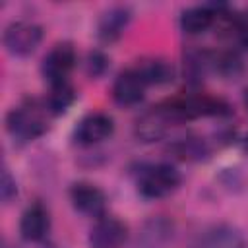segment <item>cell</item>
Here are the masks:
<instances>
[{
  "label": "cell",
  "instance_id": "obj_1",
  "mask_svg": "<svg viewBox=\"0 0 248 248\" xmlns=\"http://www.w3.org/2000/svg\"><path fill=\"white\" fill-rule=\"evenodd\" d=\"M46 105L41 107L37 101H25L14 107L6 116V128L17 141H33L48 130Z\"/></svg>",
  "mask_w": 248,
  "mask_h": 248
},
{
  "label": "cell",
  "instance_id": "obj_2",
  "mask_svg": "<svg viewBox=\"0 0 248 248\" xmlns=\"http://www.w3.org/2000/svg\"><path fill=\"white\" fill-rule=\"evenodd\" d=\"M167 105L172 110L178 124L186 122V120L203 118V116H225V114L231 112L229 105L223 99L211 97V95H205V93L174 97V99H169Z\"/></svg>",
  "mask_w": 248,
  "mask_h": 248
},
{
  "label": "cell",
  "instance_id": "obj_3",
  "mask_svg": "<svg viewBox=\"0 0 248 248\" xmlns=\"http://www.w3.org/2000/svg\"><path fill=\"white\" fill-rule=\"evenodd\" d=\"M180 172L169 163L145 167L138 178V190L147 200H159L174 192L180 184Z\"/></svg>",
  "mask_w": 248,
  "mask_h": 248
},
{
  "label": "cell",
  "instance_id": "obj_4",
  "mask_svg": "<svg viewBox=\"0 0 248 248\" xmlns=\"http://www.w3.org/2000/svg\"><path fill=\"white\" fill-rule=\"evenodd\" d=\"M178 124V120L174 118L172 110L169 108L167 101L159 103L157 107H151L149 110H145L138 120H136V126H134V134L138 140L145 141V143H151V141H159L167 136V132Z\"/></svg>",
  "mask_w": 248,
  "mask_h": 248
},
{
  "label": "cell",
  "instance_id": "obj_5",
  "mask_svg": "<svg viewBox=\"0 0 248 248\" xmlns=\"http://www.w3.org/2000/svg\"><path fill=\"white\" fill-rule=\"evenodd\" d=\"M43 41L41 25L33 21H12L2 35V43L12 56H29L37 50Z\"/></svg>",
  "mask_w": 248,
  "mask_h": 248
},
{
  "label": "cell",
  "instance_id": "obj_6",
  "mask_svg": "<svg viewBox=\"0 0 248 248\" xmlns=\"http://www.w3.org/2000/svg\"><path fill=\"white\" fill-rule=\"evenodd\" d=\"M74 66H76L74 46L70 43H58L43 58L41 72L50 85H58V83L68 81V76L74 70Z\"/></svg>",
  "mask_w": 248,
  "mask_h": 248
},
{
  "label": "cell",
  "instance_id": "obj_7",
  "mask_svg": "<svg viewBox=\"0 0 248 248\" xmlns=\"http://www.w3.org/2000/svg\"><path fill=\"white\" fill-rule=\"evenodd\" d=\"M194 248H246L244 234L227 223H215L202 229L194 238Z\"/></svg>",
  "mask_w": 248,
  "mask_h": 248
},
{
  "label": "cell",
  "instance_id": "obj_8",
  "mask_svg": "<svg viewBox=\"0 0 248 248\" xmlns=\"http://www.w3.org/2000/svg\"><path fill=\"white\" fill-rule=\"evenodd\" d=\"M112 132H114V122L108 114L89 112L78 122L74 130V140L79 145H95V143L108 140Z\"/></svg>",
  "mask_w": 248,
  "mask_h": 248
},
{
  "label": "cell",
  "instance_id": "obj_9",
  "mask_svg": "<svg viewBox=\"0 0 248 248\" xmlns=\"http://www.w3.org/2000/svg\"><path fill=\"white\" fill-rule=\"evenodd\" d=\"M70 200H72V205L83 215H89V217H95V219L107 215L105 213L107 196H105V192L101 188H97L91 182H76V184H72Z\"/></svg>",
  "mask_w": 248,
  "mask_h": 248
},
{
  "label": "cell",
  "instance_id": "obj_10",
  "mask_svg": "<svg viewBox=\"0 0 248 248\" xmlns=\"http://www.w3.org/2000/svg\"><path fill=\"white\" fill-rule=\"evenodd\" d=\"M128 229L126 225L112 215H103L95 221L89 232L91 248H120L126 240Z\"/></svg>",
  "mask_w": 248,
  "mask_h": 248
},
{
  "label": "cell",
  "instance_id": "obj_11",
  "mask_svg": "<svg viewBox=\"0 0 248 248\" xmlns=\"http://www.w3.org/2000/svg\"><path fill=\"white\" fill-rule=\"evenodd\" d=\"M145 87L147 85L140 74L134 68H128L116 76L112 83V99L122 107H134L143 99Z\"/></svg>",
  "mask_w": 248,
  "mask_h": 248
},
{
  "label": "cell",
  "instance_id": "obj_12",
  "mask_svg": "<svg viewBox=\"0 0 248 248\" xmlns=\"http://www.w3.org/2000/svg\"><path fill=\"white\" fill-rule=\"evenodd\" d=\"M48 227H50V217H48V211L43 203H31L23 215H21V221H19V232L21 236L27 240V242H39L46 236L48 232Z\"/></svg>",
  "mask_w": 248,
  "mask_h": 248
},
{
  "label": "cell",
  "instance_id": "obj_13",
  "mask_svg": "<svg viewBox=\"0 0 248 248\" xmlns=\"http://www.w3.org/2000/svg\"><path fill=\"white\" fill-rule=\"evenodd\" d=\"M130 19H132V12L126 6H112V8H108L99 17V23H97L99 39L105 41V43L116 41L124 33V29L128 27Z\"/></svg>",
  "mask_w": 248,
  "mask_h": 248
},
{
  "label": "cell",
  "instance_id": "obj_14",
  "mask_svg": "<svg viewBox=\"0 0 248 248\" xmlns=\"http://www.w3.org/2000/svg\"><path fill=\"white\" fill-rule=\"evenodd\" d=\"M174 234V227L165 217H153L143 223L140 234H138V246L140 248H165Z\"/></svg>",
  "mask_w": 248,
  "mask_h": 248
},
{
  "label": "cell",
  "instance_id": "obj_15",
  "mask_svg": "<svg viewBox=\"0 0 248 248\" xmlns=\"http://www.w3.org/2000/svg\"><path fill=\"white\" fill-rule=\"evenodd\" d=\"M134 70L140 74V78L145 81V85H163L174 79V66L159 56H149L138 60Z\"/></svg>",
  "mask_w": 248,
  "mask_h": 248
},
{
  "label": "cell",
  "instance_id": "obj_16",
  "mask_svg": "<svg viewBox=\"0 0 248 248\" xmlns=\"http://www.w3.org/2000/svg\"><path fill=\"white\" fill-rule=\"evenodd\" d=\"M217 19V12L213 4H203V6H192L182 12L180 16V29L186 35H200L205 33Z\"/></svg>",
  "mask_w": 248,
  "mask_h": 248
},
{
  "label": "cell",
  "instance_id": "obj_17",
  "mask_svg": "<svg viewBox=\"0 0 248 248\" xmlns=\"http://www.w3.org/2000/svg\"><path fill=\"white\" fill-rule=\"evenodd\" d=\"M209 70H213V66H211V52L190 48V50L184 54V74H186V78H188L192 83L202 81L203 76H205Z\"/></svg>",
  "mask_w": 248,
  "mask_h": 248
},
{
  "label": "cell",
  "instance_id": "obj_18",
  "mask_svg": "<svg viewBox=\"0 0 248 248\" xmlns=\"http://www.w3.org/2000/svg\"><path fill=\"white\" fill-rule=\"evenodd\" d=\"M170 151L178 159H184V161H200V159H205L209 155L207 143L202 138H194V136L180 138L178 141H174L170 145Z\"/></svg>",
  "mask_w": 248,
  "mask_h": 248
},
{
  "label": "cell",
  "instance_id": "obj_19",
  "mask_svg": "<svg viewBox=\"0 0 248 248\" xmlns=\"http://www.w3.org/2000/svg\"><path fill=\"white\" fill-rule=\"evenodd\" d=\"M74 99H76V91L70 85V81L58 83V85H50V95L46 99V108L52 114H62L72 107Z\"/></svg>",
  "mask_w": 248,
  "mask_h": 248
},
{
  "label": "cell",
  "instance_id": "obj_20",
  "mask_svg": "<svg viewBox=\"0 0 248 248\" xmlns=\"http://www.w3.org/2000/svg\"><path fill=\"white\" fill-rule=\"evenodd\" d=\"M211 66L213 72L225 76V78H236L242 72V58L236 50H225V52H211Z\"/></svg>",
  "mask_w": 248,
  "mask_h": 248
},
{
  "label": "cell",
  "instance_id": "obj_21",
  "mask_svg": "<svg viewBox=\"0 0 248 248\" xmlns=\"http://www.w3.org/2000/svg\"><path fill=\"white\" fill-rule=\"evenodd\" d=\"M108 68V58L101 52V50H93L89 52L87 56V62H85V70H87V76L89 78H99L107 72Z\"/></svg>",
  "mask_w": 248,
  "mask_h": 248
},
{
  "label": "cell",
  "instance_id": "obj_22",
  "mask_svg": "<svg viewBox=\"0 0 248 248\" xmlns=\"http://www.w3.org/2000/svg\"><path fill=\"white\" fill-rule=\"evenodd\" d=\"M0 196H2V202L4 203H10L16 196H17V186H16V180L12 178L10 170L4 169L2 170V180H0Z\"/></svg>",
  "mask_w": 248,
  "mask_h": 248
},
{
  "label": "cell",
  "instance_id": "obj_23",
  "mask_svg": "<svg viewBox=\"0 0 248 248\" xmlns=\"http://www.w3.org/2000/svg\"><path fill=\"white\" fill-rule=\"evenodd\" d=\"M244 107L248 108V87L244 89Z\"/></svg>",
  "mask_w": 248,
  "mask_h": 248
},
{
  "label": "cell",
  "instance_id": "obj_24",
  "mask_svg": "<svg viewBox=\"0 0 248 248\" xmlns=\"http://www.w3.org/2000/svg\"><path fill=\"white\" fill-rule=\"evenodd\" d=\"M244 145H246V149H248V136H246V141H244Z\"/></svg>",
  "mask_w": 248,
  "mask_h": 248
}]
</instances>
